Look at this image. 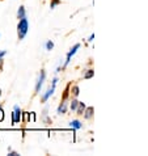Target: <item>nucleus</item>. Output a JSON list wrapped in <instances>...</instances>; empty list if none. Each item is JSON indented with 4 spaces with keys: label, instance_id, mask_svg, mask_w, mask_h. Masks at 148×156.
<instances>
[{
    "label": "nucleus",
    "instance_id": "nucleus-1",
    "mask_svg": "<svg viewBox=\"0 0 148 156\" xmlns=\"http://www.w3.org/2000/svg\"><path fill=\"white\" fill-rule=\"evenodd\" d=\"M28 30H29V23L26 20V17L19 20V25H17V36H19V40H24Z\"/></svg>",
    "mask_w": 148,
    "mask_h": 156
},
{
    "label": "nucleus",
    "instance_id": "nucleus-2",
    "mask_svg": "<svg viewBox=\"0 0 148 156\" xmlns=\"http://www.w3.org/2000/svg\"><path fill=\"white\" fill-rule=\"evenodd\" d=\"M21 118H23V112H21L20 106L19 105H15L13 108V113H12V125H16L19 123Z\"/></svg>",
    "mask_w": 148,
    "mask_h": 156
},
{
    "label": "nucleus",
    "instance_id": "nucleus-3",
    "mask_svg": "<svg viewBox=\"0 0 148 156\" xmlns=\"http://www.w3.org/2000/svg\"><path fill=\"white\" fill-rule=\"evenodd\" d=\"M79 49H80V43H76V45L73 46L72 49L68 51V54H67V58H66V62H64V64H63L64 67H67V66H68V64H69V62H71V58H72L73 55L76 54V51L79 50Z\"/></svg>",
    "mask_w": 148,
    "mask_h": 156
},
{
    "label": "nucleus",
    "instance_id": "nucleus-4",
    "mask_svg": "<svg viewBox=\"0 0 148 156\" xmlns=\"http://www.w3.org/2000/svg\"><path fill=\"white\" fill-rule=\"evenodd\" d=\"M45 79H46V72H45V70H41L40 76H38V80H37V84H36V93H40Z\"/></svg>",
    "mask_w": 148,
    "mask_h": 156
},
{
    "label": "nucleus",
    "instance_id": "nucleus-5",
    "mask_svg": "<svg viewBox=\"0 0 148 156\" xmlns=\"http://www.w3.org/2000/svg\"><path fill=\"white\" fill-rule=\"evenodd\" d=\"M54 90H55V85H51L50 87V88L49 89H47L46 90V93L45 94H43V96H42V98H41V101L42 102H46L47 101V100H49V97L51 96V94H53L54 93Z\"/></svg>",
    "mask_w": 148,
    "mask_h": 156
},
{
    "label": "nucleus",
    "instance_id": "nucleus-6",
    "mask_svg": "<svg viewBox=\"0 0 148 156\" xmlns=\"http://www.w3.org/2000/svg\"><path fill=\"white\" fill-rule=\"evenodd\" d=\"M93 113H94V109L92 106H89V108H85V110H84V118L85 119H90L93 117Z\"/></svg>",
    "mask_w": 148,
    "mask_h": 156
},
{
    "label": "nucleus",
    "instance_id": "nucleus-7",
    "mask_svg": "<svg viewBox=\"0 0 148 156\" xmlns=\"http://www.w3.org/2000/svg\"><path fill=\"white\" fill-rule=\"evenodd\" d=\"M24 17H26V12H25V7L21 5L19 8V11H17V19L21 20V19H24Z\"/></svg>",
    "mask_w": 148,
    "mask_h": 156
},
{
    "label": "nucleus",
    "instance_id": "nucleus-8",
    "mask_svg": "<svg viewBox=\"0 0 148 156\" xmlns=\"http://www.w3.org/2000/svg\"><path fill=\"white\" fill-rule=\"evenodd\" d=\"M66 110H67V104L64 102V101H62V104L58 106V110H56V113H58V114H64V113H66Z\"/></svg>",
    "mask_w": 148,
    "mask_h": 156
},
{
    "label": "nucleus",
    "instance_id": "nucleus-9",
    "mask_svg": "<svg viewBox=\"0 0 148 156\" xmlns=\"http://www.w3.org/2000/svg\"><path fill=\"white\" fill-rule=\"evenodd\" d=\"M69 126H71L72 129L77 130V129H81V127H83V125H81V122H80V121H77V119H73L72 122L69 123Z\"/></svg>",
    "mask_w": 148,
    "mask_h": 156
},
{
    "label": "nucleus",
    "instance_id": "nucleus-10",
    "mask_svg": "<svg viewBox=\"0 0 148 156\" xmlns=\"http://www.w3.org/2000/svg\"><path fill=\"white\" fill-rule=\"evenodd\" d=\"M84 110H85V104L79 101V105H77V109H76V113L81 115L83 113H84Z\"/></svg>",
    "mask_w": 148,
    "mask_h": 156
},
{
    "label": "nucleus",
    "instance_id": "nucleus-11",
    "mask_svg": "<svg viewBox=\"0 0 148 156\" xmlns=\"http://www.w3.org/2000/svg\"><path fill=\"white\" fill-rule=\"evenodd\" d=\"M77 105H79V101H77V100H72V101H71V110L76 112Z\"/></svg>",
    "mask_w": 148,
    "mask_h": 156
},
{
    "label": "nucleus",
    "instance_id": "nucleus-12",
    "mask_svg": "<svg viewBox=\"0 0 148 156\" xmlns=\"http://www.w3.org/2000/svg\"><path fill=\"white\" fill-rule=\"evenodd\" d=\"M71 93L73 94V96H79V93H80V89H79V87H72V89H71Z\"/></svg>",
    "mask_w": 148,
    "mask_h": 156
},
{
    "label": "nucleus",
    "instance_id": "nucleus-13",
    "mask_svg": "<svg viewBox=\"0 0 148 156\" xmlns=\"http://www.w3.org/2000/svg\"><path fill=\"white\" fill-rule=\"evenodd\" d=\"M94 75L93 70H86V72L84 73V79H89V77H92Z\"/></svg>",
    "mask_w": 148,
    "mask_h": 156
},
{
    "label": "nucleus",
    "instance_id": "nucleus-14",
    "mask_svg": "<svg viewBox=\"0 0 148 156\" xmlns=\"http://www.w3.org/2000/svg\"><path fill=\"white\" fill-rule=\"evenodd\" d=\"M45 46H46V50L50 51V50H53V47H54V42L53 41H47Z\"/></svg>",
    "mask_w": 148,
    "mask_h": 156
},
{
    "label": "nucleus",
    "instance_id": "nucleus-15",
    "mask_svg": "<svg viewBox=\"0 0 148 156\" xmlns=\"http://www.w3.org/2000/svg\"><path fill=\"white\" fill-rule=\"evenodd\" d=\"M59 3H60V0H53V2H51V4H50L51 9H53V8H55V5H58Z\"/></svg>",
    "mask_w": 148,
    "mask_h": 156
},
{
    "label": "nucleus",
    "instance_id": "nucleus-16",
    "mask_svg": "<svg viewBox=\"0 0 148 156\" xmlns=\"http://www.w3.org/2000/svg\"><path fill=\"white\" fill-rule=\"evenodd\" d=\"M4 119V110H3V108L0 106V122Z\"/></svg>",
    "mask_w": 148,
    "mask_h": 156
},
{
    "label": "nucleus",
    "instance_id": "nucleus-17",
    "mask_svg": "<svg viewBox=\"0 0 148 156\" xmlns=\"http://www.w3.org/2000/svg\"><path fill=\"white\" fill-rule=\"evenodd\" d=\"M5 54H7V53H5V51H4V50H3V51H0V63L3 62V57H4V55H5Z\"/></svg>",
    "mask_w": 148,
    "mask_h": 156
},
{
    "label": "nucleus",
    "instance_id": "nucleus-18",
    "mask_svg": "<svg viewBox=\"0 0 148 156\" xmlns=\"http://www.w3.org/2000/svg\"><path fill=\"white\" fill-rule=\"evenodd\" d=\"M8 155L9 156H19V154H17L16 151H11V150H9V152H8Z\"/></svg>",
    "mask_w": 148,
    "mask_h": 156
},
{
    "label": "nucleus",
    "instance_id": "nucleus-19",
    "mask_svg": "<svg viewBox=\"0 0 148 156\" xmlns=\"http://www.w3.org/2000/svg\"><path fill=\"white\" fill-rule=\"evenodd\" d=\"M94 40V34H92V36H90L89 38H88V42H92Z\"/></svg>",
    "mask_w": 148,
    "mask_h": 156
},
{
    "label": "nucleus",
    "instance_id": "nucleus-20",
    "mask_svg": "<svg viewBox=\"0 0 148 156\" xmlns=\"http://www.w3.org/2000/svg\"><path fill=\"white\" fill-rule=\"evenodd\" d=\"M0 96H2V89H0Z\"/></svg>",
    "mask_w": 148,
    "mask_h": 156
}]
</instances>
